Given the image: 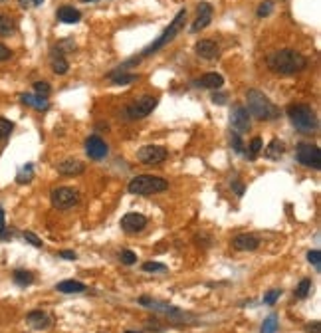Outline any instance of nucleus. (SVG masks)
I'll list each match as a JSON object with an SVG mask.
<instances>
[{
  "label": "nucleus",
  "instance_id": "nucleus-1",
  "mask_svg": "<svg viewBox=\"0 0 321 333\" xmlns=\"http://www.w3.org/2000/svg\"><path fill=\"white\" fill-rule=\"evenodd\" d=\"M268 68L280 74V76H293V74H299L307 68L306 56L293 52V50H280L268 56Z\"/></svg>",
  "mask_w": 321,
  "mask_h": 333
},
{
  "label": "nucleus",
  "instance_id": "nucleus-2",
  "mask_svg": "<svg viewBox=\"0 0 321 333\" xmlns=\"http://www.w3.org/2000/svg\"><path fill=\"white\" fill-rule=\"evenodd\" d=\"M246 111L254 119L270 121L280 115V109L272 103V99L260 90H250L246 93Z\"/></svg>",
  "mask_w": 321,
  "mask_h": 333
},
{
  "label": "nucleus",
  "instance_id": "nucleus-3",
  "mask_svg": "<svg viewBox=\"0 0 321 333\" xmlns=\"http://www.w3.org/2000/svg\"><path fill=\"white\" fill-rule=\"evenodd\" d=\"M184 20H186V10H181L179 14L175 16V20L168 24V28L157 40H155L153 44L151 46H147L141 54H139V58H133V60H129V61H125V66H133V64H137L139 60H143V58H149L151 54H155V52H159L161 48H165L167 44H170L173 40H175V36L179 34V32L183 30V26H184Z\"/></svg>",
  "mask_w": 321,
  "mask_h": 333
},
{
  "label": "nucleus",
  "instance_id": "nucleus-4",
  "mask_svg": "<svg viewBox=\"0 0 321 333\" xmlns=\"http://www.w3.org/2000/svg\"><path fill=\"white\" fill-rule=\"evenodd\" d=\"M288 117L291 119L293 127L299 129V131H304V133L315 131L317 125H319L315 111L309 106H306V103H291L288 107Z\"/></svg>",
  "mask_w": 321,
  "mask_h": 333
},
{
  "label": "nucleus",
  "instance_id": "nucleus-5",
  "mask_svg": "<svg viewBox=\"0 0 321 333\" xmlns=\"http://www.w3.org/2000/svg\"><path fill=\"white\" fill-rule=\"evenodd\" d=\"M131 195H157V193H165L168 189V182L163 177H155V175H139L135 179H131L127 184Z\"/></svg>",
  "mask_w": 321,
  "mask_h": 333
},
{
  "label": "nucleus",
  "instance_id": "nucleus-6",
  "mask_svg": "<svg viewBox=\"0 0 321 333\" xmlns=\"http://www.w3.org/2000/svg\"><path fill=\"white\" fill-rule=\"evenodd\" d=\"M50 200H52V206L58 209V211H68L72 206H76L79 202V193L76 189H70V186H60V189H54L52 195H50Z\"/></svg>",
  "mask_w": 321,
  "mask_h": 333
},
{
  "label": "nucleus",
  "instance_id": "nucleus-7",
  "mask_svg": "<svg viewBox=\"0 0 321 333\" xmlns=\"http://www.w3.org/2000/svg\"><path fill=\"white\" fill-rule=\"evenodd\" d=\"M155 107H157V97H153V95H143L141 99H137V101H133V103L127 106L125 115H127V119H131V121L143 119V117H147V115L153 111Z\"/></svg>",
  "mask_w": 321,
  "mask_h": 333
},
{
  "label": "nucleus",
  "instance_id": "nucleus-8",
  "mask_svg": "<svg viewBox=\"0 0 321 333\" xmlns=\"http://www.w3.org/2000/svg\"><path fill=\"white\" fill-rule=\"evenodd\" d=\"M295 157L302 165L311 167V169H321V151L317 145H311V143H299L297 145V151Z\"/></svg>",
  "mask_w": 321,
  "mask_h": 333
},
{
  "label": "nucleus",
  "instance_id": "nucleus-9",
  "mask_svg": "<svg viewBox=\"0 0 321 333\" xmlns=\"http://www.w3.org/2000/svg\"><path fill=\"white\" fill-rule=\"evenodd\" d=\"M168 157V151L165 147H157V145H147L141 147L137 151V159L145 165H161L165 163Z\"/></svg>",
  "mask_w": 321,
  "mask_h": 333
},
{
  "label": "nucleus",
  "instance_id": "nucleus-10",
  "mask_svg": "<svg viewBox=\"0 0 321 333\" xmlns=\"http://www.w3.org/2000/svg\"><path fill=\"white\" fill-rule=\"evenodd\" d=\"M230 125H232V129H234L236 133H246V131H250L252 123H250V115H248V111H246L244 106L236 103V106L232 107V111H230Z\"/></svg>",
  "mask_w": 321,
  "mask_h": 333
},
{
  "label": "nucleus",
  "instance_id": "nucleus-11",
  "mask_svg": "<svg viewBox=\"0 0 321 333\" xmlns=\"http://www.w3.org/2000/svg\"><path fill=\"white\" fill-rule=\"evenodd\" d=\"M147 226V216L141 212H127L121 218V228L127 234H135L141 232L143 228Z\"/></svg>",
  "mask_w": 321,
  "mask_h": 333
},
{
  "label": "nucleus",
  "instance_id": "nucleus-12",
  "mask_svg": "<svg viewBox=\"0 0 321 333\" xmlns=\"http://www.w3.org/2000/svg\"><path fill=\"white\" fill-rule=\"evenodd\" d=\"M107 145L103 139H99L97 135H92L85 139V153H88V157L93 159V161H101V159H105L107 157Z\"/></svg>",
  "mask_w": 321,
  "mask_h": 333
},
{
  "label": "nucleus",
  "instance_id": "nucleus-13",
  "mask_svg": "<svg viewBox=\"0 0 321 333\" xmlns=\"http://www.w3.org/2000/svg\"><path fill=\"white\" fill-rule=\"evenodd\" d=\"M260 246V238L254 234H238L232 240V248L238 252H254Z\"/></svg>",
  "mask_w": 321,
  "mask_h": 333
},
{
  "label": "nucleus",
  "instance_id": "nucleus-14",
  "mask_svg": "<svg viewBox=\"0 0 321 333\" xmlns=\"http://www.w3.org/2000/svg\"><path fill=\"white\" fill-rule=\"evenodd\" d=\"M210 20H212V6H210L208 2H202V4H199V16H197V20L192 22L190 32L204 30V28L210 24Z\"/></svg>",
  "mask_w": 321,
  "mask_h": 333
},
{
  "label": "nucleus",
  "instance_id": "nucleus-15",
  "mask_svg": "<svg viewBox=\"0 0 321 333\" xmlns=\"http://www.w3.org/2000/svg\"><path fill=\"white\" fill-rule=\"evenodd\" d=\"M195 52H197V56L202 58V60H216L218 54H220L218 46L212 40H199L197 46H195Z\"/></svg>",
  "mask_w": 321,
  "mask_h": 333
},
{
  "label": "nucleus",
  "instance_id": "nucleus-16",
  "mask_svg": "<svg viewBox=\"0 0 321 333\" xmlns=\"http://www.w3.org/2000/svg\"><path fill=\"white\" fill-rule=\"evenodd\" d=\"M222 84H224V77L220 74H204L202 77L192 81L195 88H202V90H220Z\"/></svg>",
  "mask_w": 321,
  "mask_h": 333
},
{
  "label": "nucleus",
  "instance_id": "nucleus-17",
  "mask_svg": "<svg viewBox=\"0 0 321 333\" xmlns=\"http://www.w3.org/2000/svg\"><path fill=\"white\" fill-rule=\"evenodd\" d=\"M56 169H58V173L63 175V177H76V175H81L85 171V165L81 161H77V159H66Z\"/></svg>",
  "mask_w": 321,
  "mask_h": 333
},
{
  "label": "nucleus",
  "instance_id": "nucleus-18",
  "mask_svg": "<svg viewBox=\"0 0 321 333\" xmlns=\"http://www.w3.org/2000/svg\"><path fill=\"white\" fill-rule=\"evenodd\" d=\"M26 321H28V325L34 327V329H46L52 325V318L48 316L46 311H42V309H34L30 311L28 316H26Z\"/></svg>",
  "mask_w": 321,
  "mask_h": 333
},
{
  "label": "nucleus",
  "instance_id": "nucleus-19",
  "mask_svg": "<svg viewBox=\"0 0 321 333\" xmlns=\"http://www.w3.org/2000/svg\"><path fill=\"white\" fill-rule=\"evenodd\" d=\"M50 64H52V70H54V74H58V76H66V74H68V70H70V64H68V60H66V58H63V54H61L60 48L52 50Z\"/></svg>",
  "mask_w": 321,
  "mask_h": 333
},
{
  "label": "nucleus",
  "instance_id": "nucleus-20",
  "mask_svg": "<svg viewBox=\"0 0 321 333\" xmlns=\"http://www.w3.org/2000/svg\"><path fill=\"white\" fill-rule=\"evenodd\" d=\"M22 103L24 106L32 107V109H38V111H46L50 103H48V97H42V95H36V93H22Z\"/></svg>",
  "mask_w": 321,
  "mask_h": 333
},
{
  "label": "nucleus",
  "instance_id": "nucleus-21",
  "mask_svg": "<svg viewBox=\"0 0 321 333\" xmlns=\"http://www.w3.org/2000/svg\"><path fill=\"white\" fill-rule=\"evenodd\" d=\"M56 16L63 24H76V22L81 20V12L77 8H74V6H61V8H58Z\"/></svg>",
  "mask_w": 321,
  "mask_h": 333
},
{
  "label": "nucleus",
  "instance_id": "nucleus-22",
  "mask_svg": "<svg viewBox=\"0 0 321 333\" xmlns=\"http://www.w3.org/2000/svg\"><path fill=\"white\" fill-rule=\"evenodd\" d=\"M56 289L60 294H79V292H85V284L76 282V280H63L56 286Z\"/></svg>",
  "mask_w": 321,
  "mask_h": 333
},
{
  "label": "nucleus",
  "instance_id": "nucleus-23",
  "mask_svg": "<svg viewBox=\"0 0 321 333\" xmlns=\"http://www.w3.org/2000/svg\"><path fill=\"white\" fill-rule=\"evenodd\" d=\"M284 151H286V145H284V143H282L280 139H274V141H270V145L266 147L264 155H266L268 159L275 161V159H280V157L284 155Z\"/></svg>",
  "mask_w": 321,
  "mask_h": 333
},
{
  "label": "nucleus",
  "instance_id": "nucleus-24",
  "mask_svg": "<svg viewBox=\"0 0 321 333\" xmlns=\"http://www.w3.org/2000/svg\"><path fill=\"white\" fill-rule=\"evenodd\" d=\"M109 77H111V81H113L115 86H127V84H131V81L137 79V74H127V72H123V70H115V72L109 74Z\"/></svg>",
  "mask_w": 321,
  "mask_h": 333
},
{
  "label": "nucleus",
  "instance_id": "nucleus-25",
  "mask_svg": "<svg viewBox=\"0 0 321 333\" xmlns=\"http://www.w3.org/2000/svg\"><path fill=\"white\" fill-rule=\"evenodd\" d=\"M34 179V167L28 163V165L20 167V171H18V175H16V182H20V184H28V182Z\"/></svg>",
  "mask_w": 321,
  "mask_h": 333
},
{
  "label": "nucleus",
  "instance_id": "nucleus-26",
  "mask_svg": "<svg viewBox=\"0 0 321 333\" xmlns=\"http://www.w3.org/2000/svg\"><path fill=\"white\" fill-rule=\"evenodd\" d=\"M12 278H14V282L18 286H30V284H34V274L28 272V270H16L12 274Z\"/></svg>",
  "mask_w": 321,
  "mask_h": 333
},
{
  "label": "nucleus",
  "instance_id": "nucleus-27",
  "mask_svg": "<svg viewBox=\"0 0 321 333\" xmlns=\"http://www.w3.org/2000/svg\"><path fill=\"white\" fill-rule=\"evenodd\" d=\"M14 30L16 26L12 22V18L0 14V36H10V34H14Z\"/></svg>",
  "mask_w": 321,
  "mask_h": 333
},
{
  "label": "nucleus",
  "instance_id": "nucleus-28",
  "mask_svg": "<svg viewBox=\"0 0 321 333\" xmlns=\"http://www.w3.org/2000/svg\"><path fill=\"white\" fill-rule=\"evenodd\" d=\"M12 129H14V123L10 119H6V117H0V141L8 139L10 133H12Z\"/></svg>",
  "mask_w": 321,
  "mask_h": 333
},
{
  "label": "nucleus",
  "instance_id": "nucleus-29",
  "mask_svg": "<svg viewBox=\"0 0 321 333\" xmlns=\"http://www.w3.org/2000/svg\"><path fill=\"white\" fill-rule=\"evenodd\" d=\"M309 294H311V280H309V278H304V280L299 282L297 289H295V296H297L299 300H304V298H307Z\"/></svg>",
  "mask_w": 321,
  "mask_h": 333
},
{
  "label": "nucleus",
  "instance_id": "nucleus-30",
  "mask_svg": "<svg viewBox=\"0 0 321 333\" xmlns=\"http://www.w3.org/2000/svg\"><path fill=\"white\" fill-rule=\"evenodd\" d=\"M277 331V318L275 316H270V318L264 319L262 323V333H275Z\"/></svg>",
  "mask_w": 321,
  "mask_h": 333
},
{
  "label": "nucleus",
  "instance_id": "nucleus-31",
  "mask_svg": "<svg viewBox=\"0 0 321 333\" xmlns=\"http://www.w3.org/2000/svg\"><path fill=\"white\" fill-rule=\"evenodd\" d=\"M248 159H252V161H254V159H256V157H258V153L262 151V139L260 137H254V139H252V143H250V147H248Z\"/></svg>",
  "mask_w": 321,
  "mask_h": 333
},
{
  "label": "nucleus",
  "instance_id": "nucleus-32",
  "mask_svg": "<svg viewBox=\"0 0 321 333\" xmlns=\"http://www.w3.org/2000/svg\"><path fill=\"white\" fill-rule=\"evenodd\" d=\"M34 91H36V95L48 97L50 91H52V88H50V84H46V81H36V84H34Z\"/></svg>",
  "mask_w": 321,
  "mask_h": 333
},
{
  "label": "nucleus",
  "instance_id": "nucleus-33",
  "mask_svg": "<svg viewBox=\"0 0 321 333\" xmlns=\"http://www.w3.org/2000/svg\"><path fill=\"white\" fill-rule=\"evenodd\" d=\"M143 270L145 272H167V266L165 264H159V262H145L143 264Z\"/></svg>",
  "mask_w": 321,
  "mask_h": 333
},
{
  "label": "nucleus",
  "instance_id": "nucleus-34",
  "mask_svg": "<svg viewBox=\"0 0 321 333\" xmlns=\"http://www.w3.org/2000/svg\"><path fill=\"white\" fill-rule=\"evenodd\" d=\"M24 240H26V242H30L32 246H36V248H42V246H44V244H42V240H40V238H38L34 232H30V230H26V232H24Z\"/></svg>",
  "mask_w": 321,
  "mask_h": 333
},
{
  "label": "nucleus",
  "instance_id": "nucleus-35",
  "mask_svg": "<svg viewBox=\"0 0 321 333\" xmlns=\"http://www.w3.org/2000/svg\"><path fill=\"white\" fill-rule=\"evenodd\" d=\"M121 262L125 266H133L135 262H137V256L131 252V250H123L121 252Z\"/></svg>",
  "mask_w": 321,
  "mask_h": 333
},
{
  "label": "nucleus",
  "instance_id": "nucleus-36",
  "mask_svg": "<svg viewBox=\"0 0 321 333\" xmlns=\"http://www.w3.org/2000/svg\"><path fill=\"white\" fill-rule=\"evenodd\" d=\"M272 8H274V2H262L260 4V8H258V16L260 18H264V16H270L272 14Z\"/></svg>",
  "mask_w": 321,
  "mask_h": 333
},
{
  "label": "nucleus",
  "instance_id": "nucleus-37",
  "mask_svg": "<svg viewBox=\"0 0 321 333\" xmlns=\"http://www.w3.org/2000/svg\"><path fill=\"white\" fill-rule=\"evenodd\" d=\"M307 260H309L317 270H319V264H321V252L319 250H309V252H307Z\"/></svg>",
  "mask_w": 321,
  "mask_h": 333
},
{
  "label": "nucleus",
  "instance_id": "nucleus-38",
  "mask_svg": "<svg viewBox=\"0 0 321 333\" xmlns=\"http://www.w3.org/2000/svg\"><path fill=\"white\" fill-rule=\"evenodd\" d=\"M280 289H272V292H268L266 296H264V303H268V305H274L277 302V298H280Z\"/></svg>",
  "mask_w": 321,
  "mask_h": 333
},
{
  "label": "nucleus",
  "instance_id": "nucleus-39",
  "mask_svg": "<svg viewBox=\"0 0 321 333\" xmlns=\"http://www.w3.org/2000/svg\"><path fill=\"white\" fill-rule=\"evenodd\" d=\"M232 147H234V151H236V153L244 151V143H242V137H240V133H234V135H232Z\"/></svg>",
  "mask_w": 321,
  "mask_h": 333
},
{
  "label": "nucleus",
  "instance_id": "nucleus-40",
  "mask_svg": "<svg viewBox=\"0 0 321 333\" xmlns=\"http://www.w3.org/2000/svg\"><path fill=\"white\" fill-rule=\"evenodd\" d=\"M0 240H8V228L4 224V211L0 209Z\"/></svg>",
  "mask_w": 321,
  "mask_h": 333
},
{
  "label": "nucleus",
  "instance_id": "nucleus-41",
  "mask_svg": "<svg viewBox=\"0 0 321 333\" xmlns=\"http://www.w3.org/2000/svg\"><path fill=\"white\" fill-rule=\"evenodd\" d=\"M12 58V50L10 48H6L4 44H0V61H6Z\"/></svg>",
  "mask_w": 321,
  "mask_h": 333
},
{
  "label": "nucleus",
  "instance_id": "nucleus-42",
  "mask_svg": "<svg viewBox=\"0 0 321 333\" xmlns=\"http://www.w3.org/2000/svg\"><path fill=\"white\" fill-rule=\"evenodd\" d=\"M226 99H228V95H226V93H214V95H212V101H214V103H218V106H224V103H226Z\"/></svg>",
  "mask_w": 321,
  "mask_h": 333
},
{
  "label": "nucleus",
  "instance_id": "nucleus-43",
  "mask_svg": "<svg viewBox=\"0 0 321 333\" xmlns=\"http://www.w3.org/2000/svg\"><path fill=\"white\" fill-rule=\"evenodd\" d=\"M307 333H321L319 321H313V323H309V325H307Z\"/></svg>",
  "mask_w": 321,
  "mask_h": 333
},
{
  "label": "nucleus",
  "instance_id": "nucleus-44",
  "mask_svg": "<svg viewBox=\"0 0 321 333\" xmlns=\"http://www.w3.org/2000/svg\"><path fill=\"white\" fill-rule=\"evenodd\" d=\"M61 258H66V260H76V252H70V250H63V252H60Z\"/></svg>",
  "mask_w": 321,
  "mask_h": 333
},
{
  "label": "nucleus",
  "instance_id": "nucleus-45",
  "mask_svg": "<svg viewBox=\"0 0 321 333\" xmlns=\"http://www.w3.org/2000/svg\"><path fill=\"white\" fill-rule=\"evenodd\" d=\"M232 186H234V191H236L238 195H244V186H242V184H240V182H238V181H234V182H232Z\"/></svg>",
  "mask_w": 321,
  "mask_h": 333
},
{
  "label": "nucleus",
  "instance_id": "nucleus-46",
  "mask_svg": "<svg viewBox=\"0 0 321 333\" xmlns=\"http://www.w3.org/2000/svg\"><path fill=\"white\" fill-rule=\"evenodd\" d=\"M18 2H20V6H22V8H28V6L32 4V0H18Z\"/></svg>",
  "mask_w": 321,
  "mask_h": 333
},
{
  "label": "nucleus",
  "instance_id": "nucleus-47",
  "mask_svg": "<svg viewBox=\"0 0 321 333\" xmlns=\"http://www.w3.org/2000/svg\"><path fill=\"white\" fill-rule=\"evenodd\" d=\"M42 2H44V0H32V4H34V6H40Z\"/></svg>",
  "mask_w": 321,
  "mask_h": 333
},
{
  "label": "nucleus",
  "instance_id": "nucleus-48",
  "mask_svg": "<svg viewBox=\"0 0 321 333\" xmlns=\"http://www.w3.org/2000/svg\"><path fill=\"white\" fill-rule=\"evenodd\" d=\"M81 2H95V0H81Z\"/></svg>",
  "mask_w": 321,
  "mask_h": 333
},
{
  "label": "nucleus",
  "instance_id": "nucleus-49",
  "mask_svg": "<svg viewBox=\"0 0 321 333\" xmlns=\"http://www.w3.org/2000/svg\"><path fill=\"white\" fill-rule=\"evenodd\" d=\"M125 333H139V331H125Z\"/></svg>",
  "mask_w": 321,
  "mask_h": 333
}]
</instances>
